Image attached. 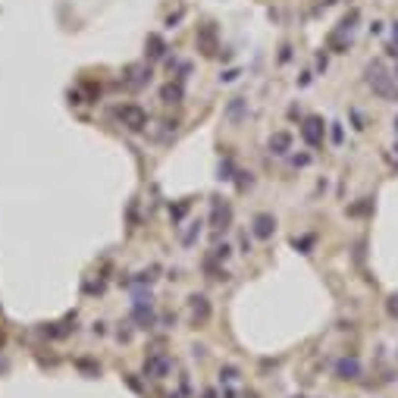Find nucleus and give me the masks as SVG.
I'll return each mask as SVG.
<instances>
[{
	"label": "nucleus",
	"instance_id": "obj_1",
	"mask_svg": "<svg viewBox=\"0 0 398 398\" xmlns=\"http://www.w3.org/2000/svg\"><path fill=\"white\" fill-rule=\"evenodd\" d=\"M367 82H370V88H373L379 97H392V100H398V88H395L392 75L383 69V63H370V66H367Z\"/></svg>",
	"mask_w": 398,
	"mask_h": 398
},
{
	"label": "nucleus",
	"instance_id": "obj_2",
	"mask_svg": "<svg viewBox=\"0 0 398 398\" xmlns=\"http://www.w3.org/2000/svg\"><path fill=\"white\" fill-rule=\"evenodd\" d=\"M116 116L122 120V125H129L132 132H138V129H145V122H148V116H145V110L141 107H135V104H125L116 110Z\"/></svg>",
	"mask_w": 398,
	"mask_h": 398
},
{
	"label": "nucleus",
	"instance_id": "obj_3",
	"mask_svg": "<svg viewBox=\"0 0 398 398\" xmlns=\"http://www.w3.org/2000/svg\"><path fill=\"white\" fill-rule=\"evenodd\" d=\"M273 229H276V219L270 214H260L257 219H254V235H257V239H270Z\"/></svg>",
	"mask_w": 398,
	"mask_h": 398
},
{
	"label": "nucleus",
	"instance_id": "obj_4",
	"mask_svg": "<svg viewBox=\"0 0 398 398\" xmlns=\"http://www.w3.org/2000/svg\"><path fill=\"white\" fill-rule=\"evenodd\" d=\"M304 138H307V145H320V138H323V125H320L317 120H307L304 122Z\"/></svg>",
	"mask_w": 398,
	"mask_h": 398
},
{
	"label": "nucleus",
	"instance_id": "obj_5",
	"mask_svg": "<svg viewBox=\"0 0 398 398\" xmlns=\"http://www.w3.org/2000/svg\"><path fill=\"white\" fill-rule=\"evenodd\" d=\"M289 145H292V135L289 132H276L273 138H270V151H273V154H285Z\"/></svg>",
	"mask_w": 398,
	"mask_h": 398
},
{
	"label": "nucleus",
	"instance_id": "obj_6",
	"mask_svg": "<svg viewBox=\"0 0 398 398\" xmlns=\"http://www.w3.org/2000/svg\"><path fill=\"white\" fill-rule=\"evenodd\" d=\"M336 373L342 376V379H358V373H361V367H358V364H354V361H338Z\"/></svg>",
	"mask_w": 398,
	"mask_h": 398
},
{
	"label": "nucleus",
	"instance_id": "obj_7",
	"mask_svg": "<svg viewBox=\"0 0 398 398\" xmlns=\"http://www.w3.org/2000/svg\"><path fill=\"white\" fill-rule=\"evenodd\" d=\"M179 97H182L179 85H166V88H163V100H166V104H179Z\"/></svg>",
	"mask_w": 398,
	"mask_h": 398
},
{
	"label": "nucleus",
	"instance_id": "obj_8",
	"mask_svg": "<svg viewBox=\"0 0 398 398\" xmlns=\"http://www.w3.org/2000/svg\"><path fill=\"white\" fill-rule=\"evenodd\" d=\"M191 307H194V314H201V320L207 317V298H198V295H194V298H191Z\"/></svg>",
	"mask_w": 398,
	"mask_h": 398
},
{
	"label": "nucleus",
	"instance_id": "obj_9",
	"mask_svg": "<svg viewBox=\"0 0 398 398\" xmlns=\"http://www.w3.org/2000/svg\"><path fill=\"white\" fill-rule=\"evenodd\" d=\"M151 47H154V50H151V57H160V54H163V44H160V38H151Z\"/></svg>",
	"mask_w": 398,
	"mask_h": 398
},
{
	"label": "nucleus",
	"instance_id": "obj_10",
	"mask_svg": "<svg viewBox=\"0 0 398 398\" xmlns=\"http://www.w3.org/2000/svg\"><path fill=\"white\" fill-rule=\"evenodd\" d=\"M389 310H392V314L398 317V295H395V298H392V301H389Z\"/></svg>",
	"mask_w": 398,
	"mask_h": 398
}]
</instances>
